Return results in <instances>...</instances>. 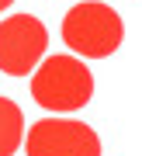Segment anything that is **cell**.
Segmentation results:
<instances>
[{
    "label": "cell",
    "instance_id": "5",
    "mask_svg": "<svg viewBox=\"0 0 142 156\" xmlns=\"http://www.w3.org/2000/svg\"><path fill=\"white\" fill-rule=\"evenodd\" d=\"M24 139V115L11 97H0V156H14Z\"/></svg>",
    "mask_w": 142,
    "mask_h": 156
},
{
    "label": "cell",
    "instance_id": "3",
    "mask_svg": "<svg viewBox=\"0 0 142 156\" xmlns=\"http://www.w3.org/2000/svg\"><path fill=\"white\" fill-rule=\"evenodd\" d=\"M49 31L35 14H11L0 21V73L24 76L42 62Z\"/></svg>",
    "mask_w": 142,
    "mask_h": 156
},
{
    "label": "cell",
    "instance_id": "1",
    "mask_svg": "<svg viewBox=\"0 0 142 156\" xmlns=\"http://www.w3.org/2000/svg\"><path fill=\"white\" fill-rule=\"evenodd\" d=\"M31 97L45 111H80L94 97V73L76 56H49L31 69Z\"/></svg>",
    "mask_w": 142,
    "mask_h": 156
},
{
    "label": "cell",
    "instance_id": "6",
    "mask_svg": "<svg viewBox=\"0 0 142 156\" xmlns=\"http://www.w3.org/2000/svg\"><path fill=\"white\" fill-rule=\"evenodd\" d=\"M14 4V0H0V11H7V7H11Z\"/></svg>",
    "mask_w": 142,
    "mask_h": 156
},
{
    "label": "cell",
    "instance_id": "4",
    "mask_svg": "<svg viewBox=\"0 0 142 156\" xmlns=\"http://www.w3.org/2000/svg\"><path fill=\"white\" fill-rule=\"evenodd\" d=\"M28 156H101V139L87 122L42 118L24 135Z\"/></svg>",
    "mask_w": 142,
    "mask_h": 156
},
{
    "label": "cell",
    "instance_id": "2",
    "mask_svg": "<svg viewBox=\"0 0 142 156\" xmlns=\"http://www.w3.org/2000/svg\"><path fill=\"white\" fill-rule=\"evenodd\" d=\"M121 38H125L121 14L101 0H83V4L69 7L62 17V42L76 56L104 59L121 45Z\"/></svg>",
    "mask_w": 142,
    "mask_h": 156
}]
</instances>
